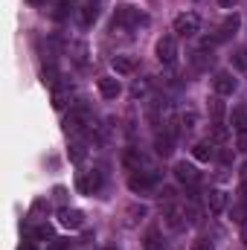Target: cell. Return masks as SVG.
I'll use <instances>...</instances> for the list:
<instances>
[{
  "label": "cell",
  "mask_w": 247,
  "mask_h": 250,
  "mask_svg": "<svg viewBox=\"0 0 247 250\" xmlns=\"http://www.w3.org/2000/svg\"><path fill=\"white\" fill-rule=\"evenodd\" d=\"M67 99H70V90L67 87H53V108L56 111H62L64 105H67Z\"/></svg>",
  "instance_id": "obj_20"
},
{
  "label": "cell",
  "mask_w": 247,
  "mask_h": 250,
  "mask_svg": "<svg viewBox=\"0 0 247 250\" xmlns=\"http://www.w3.org/2000/svg\"><path fill=\"white\" fill-rule=\"evenodd\" d=\"M70 56H73V62L79 64V67H84V64H87V47H84V44L79 41V44H73Z\"/></svg>",
  "instance_id": "obj_21"
},
{
  "label": "cell",
  "mask_w": 247,
  "mask_h": 250,
  "mask_svg": "<svg viewBox=\"0 0 247 250\" xmlns=\"http://www.w3.org/2000/svg\"><path fill=\"white\" fill-rule=\"evenodd\" d=\"M192 125H195V114H184V117H181V128H184V131H189Z\"/></svg>",
  "instance_id": "obj_32"
},
{
  "label": "cell",
  "mask_w": 247,
  "mask_h": 250,
  "mask_svg": "<svg viewBox=\"0 0 247 250\" xmlns=\"http://www.w3.org/2000/svg\"><path fill=\"white\" fill-rule=\"evenodd\" d=\"M233 64H236L239 70H247V50H236V53H233Z\"/></svg>",
  "instance_id": "obj_24"
},
{
  "label": "cell",
  "mask_w": 247,
  "mask_h": 250,
  "mask_svg": "<svg viewBox=\"0 0 247 250\" xmlns=\"http://www.w3.org/2000/svg\"><path fill=\"white\" fill-rule=\"evenodd\" d=\"M154 184H157L154 172H131V178H128V187L134 189V192H151Z\"/></svg>",
  "instance_id": "obj_6"
},
{
  "label": "cell",
  "mask_w": 247,
  "mask_h": 250,
  "mask_svg": "<svg viewBox=\"0 0 247 250\" xmlns=\"http://www.w3.org/2000/svg\"><path fill=\"white\" fill-rule=\"evenodd\" d=\"M154 50H157V59H160L163 64H175L178 62V41H175L172 35H163V38L157 41Z\"/></svg>",
  "instance_id": "obj_5"
},
{
  "label": "cell",
  "mask_w": 247,
  "mask_h": 250,
  "mask_svg": "<svg viewBox=\"0 0 247 250\" xmlns=\"http://www.w3.org/2000/svg\"><path fill=\"white\" fill-rule=\"evenodd\" d=\"M206 64H212V56H206V53H195V67H206Z\"/></svg>",
  "instance_id": "obj_28"
},
{
  "label": "cell",
  "mask_w": 247,
  "mask_h": 250,
  "mask_svg": "<svg viewBox=\"0 0 247 250\" xmlns=\"http://www.w3.org/2000/svg\"><path fill=\"white\" fill-rule=\"evenodd\" d=\"M236 148H239V151H245V154H247V131H242V134L236 137Z\"/></svg>",
  "instance_id": "obj_31"
},
{
  "label": "cell",
  "mask_w": 247,
  "mask_h": 250,
  "mask_svg": "<svg viewBox=\"0 0 247 250\" xmlns=\"http://www.w3.org/2000/svg\"><path fill=\"white\" fill-rule=\"evenodd\" d=\"M145 90H148V82H134V87H131V93H134V96H143Z\"/></svg>",
  "instance_id": "obj_30"
},
{
  "label": "cell",
  "mask_w": 247,
  "mask_h": 250,
  "mask_svg": "<svg viewBox=\"0 0 247 250\" xmlns=\"http://www.w3.org/2000/svg\"><path fill=\"white\" fill-rule=\"evenodd\" d=\"M245 250H247V248H245Z\"/></svg>",
  "instance_id": "obj_39"
},
{
  "label": "cell",
  "mask_w": 247,
  "mask_h": 250,
  "mask_svg": "<svg viewBox=\"0 0 247 250\" xmlns=\"http://www.w3.org/2000/svg\"><path fill=\"white\" fill-rule=\"evenodd\" d=\"M206 204H209V212H212V215H221V212L227 209V204H230V195L221 192V189H209V192H206Z\"/></svg>",
  "instance_id": "obj_8"
},
{
  "label": "cell",
  "mask_w": 247,
  "mask_h": 250,
  "mask_svg": "<svg viewBox=\"0 0 247 250\" xmlns=\"http://www.w3.org/2000/svg\"><path fill=\"white\" fill-rule=\"evenodd\" d=\"M114 70L120 73V76H131L134 70H137V59H131V56H114Z\"/></svg>",
  "instance_id": "obj_14"
},
{
  "label": "cell",
  "mask_w": 247,
  "mask_h": 250,
  "mask_svg": "<svg viewBox=\"0 0 247 250\" xmlns=\"http://www.w3.org/2000/svg\"><path fill=\"white\" fill-rule=\"evenodd\" d=\"M172 146H175V128H169L166 134H157L154 137V151L160 157H169L172 154Z\"/></svg>",
  "instance_id": "obj_12"
},
{
  "label": "cell",
  "mask_w": 247,
  "mask_h": 250,
  "mask_svg": "<svg viewBox=\"0 0 247 250\" xmlns=\"http://www.w3.org/2000/svg\"><path fill=\"white\" fill-rule=\"evenodd\" d=\"M175 32L181 35V38H189V35H195L198 29H201V18L195 15V12H184V15H178L175 18Z\"/></svg>",
  "instance_id": "obj_3"
},
{
  "label": "cell",
  "mask_w": 247,
  "mask_h": 250,
  "mask_svg": "<svg viewBox=\"0 0 247 250\" xmlns=\"http://www.w3.org/2000/svg\"><path fill=\"white\" fill-rule=\"evenodd\" d=\"M32 233H35L38 239H53V227H50V224H38Z\"/></svg>",
  "instance_id": "obj_25"
},
{
  "label": "cell",
  "mask_w": 247,
  "mask_h": 250,
  "mask_svg": "<svg viewBox=\"0 0 247 250\" xmlns=\"http://www.w3.org/2000/svg\"><path fill=\"white\" fill-rule=\"evenodd\" d=\"M90 125H93L90 111H87L84 105H79V108H73V111H70V117H67L64 128H67V134H79V131H84V128H90Z\"/></svg>",
  "instance_id": "obj_2"
},
{
  "label": "cell",
  "mask_w": 247,
  "mask_h": 250,
  "mask_svg": "<svg viewBox=\"0 0 247 250\" xmlns=\"http://www.w3.org/2000/svg\"><path fill=\"white\" fill-rule=\"evenodd\" d=\"M59 218H62L64 227H70V230L84 227V212H79V209H62V212H59Z\"/></svg>",
  "instance_id": "obj_13"
},
{
  "label": "cell",
  "mask_w": 247,
  "mask_h": 250,
  "mask_svg": "<svg viewBox=\"0 0 247 250\" xmlns=\"http://www.w3.org/2000/svg\"><path fill=\"white\" fill-rule=\"evenodd\" d=\"M26 3H32V6H44L47 0H26Z\"/></svg>",
  "instance_id": "obj_35"
},
{
  "label": "cell",
  "mask_w": 247,
  "mask_h": 250,
  "mask_svg": "<svg viewBox=\"0 0 247 250\" xmlns=\"http://www.w3.org/2000/svg\"><path fill=\"white\" fill-rule=\"evenodd\" d=\"M175 178H178L181 184H186V187H195V184L201 181V172H198L192 163H186V160H184V163H178V166H175Z\"/></svg>",
  "instance_id": "obj_10"
},
{
  "label": "cell",
  "mask_w": 247,
  "mask_h": 250,
  "mask_svg": "<svg viewBox=\"0 0 247 250\" xmlns=\"http://www.w3.org/2000/svg\"><path fill=\"white\" fill-rule=\"evenodd\" d=\"M212 90H215V96H230V93H236V79H233V73H215V76H212Z\"/></svg>",
  "instance_id": "obj_7"
},
{
  "label": "cell",
  "mask_w": 247,
  "mask_h": 250,
  "mask_svg": "<svg viewBox=\"0 0 247 250\" xmlns=\"http://www.w3.org/2000/svg\"><path fill=\"white\" fill-rule=\"evenodd\" d=\"M140 23H148V18L140 9H134V6H117V12H114V32L117 29H134Z\"/></svg>",
  "instance_id": "obj_1"
},
{
  "label": "cell",
  "mask_w": 247,
  "mask_h": 250,
  "mask_svg": "<svg viewBox=\"0 0 247 250\" xmlns=\"http://www.w3.org/2000/svg\"><path fill=\"white\" fill-rule=\"evenodd\" d=\"M62 3H67V0H62Z\"/></svg>",
  "instance_id": "obj_37"
},
{
  "label": "cell",
  "mask_w": 247,
  "mask_h": 250,
  "mask_svg": "<svg viewBox=\"0 0 247 250\" xmlns=\"http://www.w3.org/2000/svg\"><path fill=\"white\" fill-rule=\"evenodd\" d=\"M230 123H233V128L242 134V131H247V108H236L233 114H230Z\"/></svg>",
  "instance_id": "obj_18"
},
{
  "label": "cell",
  "mask_w": 247,
  "mask_h": 250,
  "mask_svg": "<svg viewBox=\"0 0 247 250\" xmlns=\"http://www.w3.org/2000/svg\"><path fill=\"white\" fill-rule=\"evenodd\" d=\"M108 250H114V248H108Z\"/></svg>",
  "instance_id": "obj_38"
},
{
  "label": "cell",
  "mask_w": 247,
  "mask_h": 250,
  "mask_svg": "<svg viewBox=\"0 0 247 250\" xmlns=\"http://www.w3.org/2000/svg\"><path fill=\"white\" fill-rule=\"evenodd\" d=\"M242 242H247V224H242Z\"/></svg>",
  "instance_id": "obj_34"
},
{
  "label": "cell",
  "mask_w": 247,
  "mask_h": 250,
  "mask_svg": "<svg viewBox=\"0 0 247 250\" xmlns=\"http://www.w3.org/2000/svg\"><path fill=\"white\" fill-rule=\"evenodd\" d=\"M99 18V0H87V6L82 9V26H90Z\"/></svg>",
  "instance_id": "obj_15"
},
{
  "label": "cell",
  "mask_w": 247,
  "mask_h": 250,
  "mask_svg": "<svg viewBox=\"0 0 247 250\" xmlns=\"http://www.w3.org/2000/svg\"><path fill=\"white\" fill-rule=\"evenodd\" d=\"M209 114H212L215 123H221V117H224V102H221V96H212V99H209Z\"/></svg>",
  "instance_id": "obj_22"
},
{
  "label": "cell",
  "mask_w": 247,
  "mask_h": 250,
  "mask_svg": "<svg viewBox=\"0 0 247 250\" xmlns=\"http://www.w3.org/2000/svg\"><path fill=\"white\" fill-rule=\"evenodd\" d=\"M99 93L105 96V99H117L120 93H123V84H120V79H111V76H102L99 82Z\"/></svg>",
  "instance_id": "obj_11"
},
{
  "label": "cell",
  "mask_w": 247,
  "mask_h": 250,
  "mask_svg": "<svg viewBox=\"0 0 247 250\" xmlns=\"http://www.w3.org/2000/svg\"><path fill=\"white\" fill-rule=\"evenodd\" d=\"M192 154H195V160L206 163V160H212V157H215V148H212L209 143H198V146L192 148Z\"/></svg>",
  "instance_id": "obj_17"
},
{
  "label": "cell",
  "mask_w": 247,
  "mask_h": 250,
  "mask_svg": "<svg viewBox=\"0 0 247 250\" xmlns=\"http://www.w3.org/2000/svg\"><path fill=\"white\" fill-rule=\"evenodd\" d=\"M76 187H79L82 195H96V192L102 189V172H96V169L82 172V175H79V181H76Z\"/></svg>",
  "instance_id": "obj_4"
},
{
  "label": "cell",
  "mask_w": 247,
  "mask_h": 250,
  "mask_svg": "<svg viewBox=\"0 0 247 250\" xmlns=\"http://www.w3.org/2000/svg\"><path fill=\"white\" fill-rule=\"evenodd\" d=\"M233 221L236 224H247V207H233Z\"/></svg>",
  "instance_id": "obj_26"
},
{
  "label": "cell",
  "mask_w": 247,
  "mask_h": 250,
  "mask_svg": "<svg viewBox=\"0 0 247 250\" xmlns=\"http://www.w3.org/2000/svg\"><path fill=\"white\" fill-rule=\"evenodd\" d=\"M21 250H35V245H29V242H26V245H21Z\"/></svg>",
  "instance_id": "obj_36"
},
{
  "label": "cell",
  "mask_w": 247,
  "mask_h": 250,
  "mask_svg": "<svg viewBox=\"0 0 247 250\" xmlns=\"http://www.w3.org/2000/svg\"><path fill=\"white\" fill-rule=\"evenodd\" d=\"M143 245H145V250H163V248H166V245H163L160 230H148V233L143 236Z\"/></svg>",
  "instance_id": "obj_16"
},
{
  "label": "cell",
  "mask_w": 247,
  "mask_h": 250,
  "mask_svg": "<svg viewBox=\"0 0 247 250\" xmlns=\"http://www.w3.org/2000/svg\"><path fill=\"white\" fill-rule=\"evenodd\" d=\"M212 140H215V143H224V140H227V128L221 123H215V128H212Z\"/></svg>",
  "instance_id": "obj_27"
},
{
  "label": "cell",
  "mask_w": 247,
  "mask_h": 250,
  "mask_svg": "<svg viewBox=\"0 0 247 250\" xmlns=\"http://www.w3.org/2000/svg\"><path fill=\"white\" fill-rule=\"evenodd\" d=\"M192 250H212V242L209 239H195L192 242Z\"/></svg>",
  "instance_id": "obj_29"
},
{
  "label": "cell",
  "mask_w": 247,
  "mask_h": 250,
  "mask_svg": "<svg viewBox=\"0 0 247 250\" xmlns=\"http://www.w3.org/2000/svg\"><path fill=\"white\" fill-rule=\"evenodd\" d=\"M145 160H143V154L137 151V148H131V151H125V166L128 169H134V172H140V166H143Z\"/></svg>",
  "instance_id": "obj_19"
},
{
  "label": "cell",
  "mask_w": 247,
  "mask_h": 250,
  "mask_svg": "<svg viewBox=\"0 0 247 250\" xmlns=\"http://www.w3.org/2000/svg\"><path fill=\"white\" fill-rule=\"evenodd\" d=\"M70 160H73V163H82V160H84V146H82V143L70 146Z\"/></svg>",
  "instance_id": "obj_23"
},
{
  "label": "cell",
  "mask_w": 247,
  "mask_h": 250,
  "mask_svg": "<svg viewBox=\"0 0 247 250\" xmlns=\"http://www.w3.org/2000/svg\"><path fill=\"white\" fill-rule=\"evenodd\" d=\"M239 181H242V192L247 195V163L242 166V172H239Z\"/></svg>",
  "instance_id": "obj_33"
},
{
  "label": "cell",
  "mask_w": 247,
  "mask_h": 250,
  "mask_svg": "<svg viewBox=\"0 0 247 250\" xmlns=\"http://www.w3.org/2000/svg\"><path fill=\"white\" fill-rule=\"evenodd\" d=\"M163 218H166V224H169L172 230H181V227L186 224V207H181V204H169L166 212H163Z\"/></svg>",
  "instance_id": "obj_9"
}]
</instances>
